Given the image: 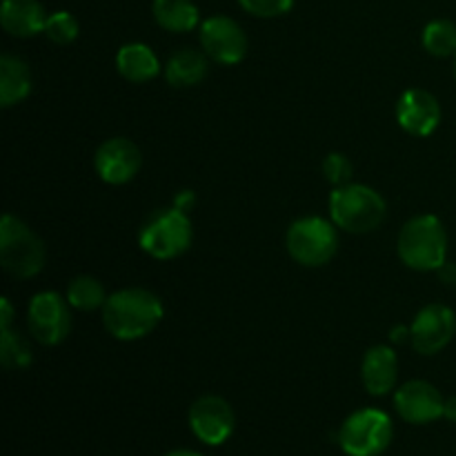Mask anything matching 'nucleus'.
I'll return each instance as SVG.
<instances>
[{"label": "nucleus", "mask_w": 456, "mask_h": 456, "mask_svg": "<svg viewBox=\"0 0 456 456\" xmlns=\"http://www.w3.org/2000/svg\"><path fill=\"white\" fill-rule=\"evenodd\" d=\"M163 303L154 292L142 288L118 289L102 305V323L118 341H138L154 332L163 321Z\"/></svg>", "instance_id": "1"}, {"label": "nucleus", "mask_w": 456, "mask_h": 456, "mask_svg": "<svg viewBox=\"0 0 456 456\" xmlns=\"http://www.w3.org/2000/svg\"><path fill=\"white\" fill-rule=\"evenodd\" d=\"M401 261L417 272H436L448 261V234L432 214L414 216L401 227L396 240Z\"/></svg>", "instance_id": "2"}, {"label": "nucleus", "mask_w": 456, "mask_h": 456, "mask_svg": "<svg viewBox=\"0 0 456 456\" xmlns=\"http://www.w3.org/2000/svg\"><path fill=\"white\" fill-rule=\"evenodd\" d=\"M330 216L338 230L368 234L386 218V200L372 187L347 183L343 187H334L330 196Z\"/></svg>", "instance_id": "3"}, {"label": "nucleus", "mask_w": 456, "mask_h": 456, "mask_svg": "<svg viewBox=\"0 0 456 456\" xmlns=\"http://www.w3.org/2000/svg\"><path fill=\"white\" fill-rule=\"evenodd\" d=\"M191 239H194V230H191L190 216L176 205L150 214L138 234L141 248L159 261H172V258L185 254L190 249Z\"/></svg>", "instance_id": "4"}, {"label": "nucleus", "mask_w": 456, "mask_h": 456, "mask_svg": "<svg viewBox=\"0 0 456 456\" xmlns=\"http://www.w3.org/2000/svg\"><path fill=\"white\" fill-rule=\"evenodd\" d=\"M0 263L13 279H31L45 265V245L20 218L4 214L0 223Z\"/></svg>", "instance_id": "5"}, {"label": "nucleus", "mask_w": 456, "mask_h": 456, "mask_svg": "<svg viewBox=\"0 0 456 456\" xmlns=\"http://www.w3.org/2000/svg\"><path fill=\"white\" fill-rule=\"evenodd\" d=\"M285 243L294 261L305 267H321L332 261L338 249L337 225L321 216L298 218L289 225Z\"/></svg>", "instance_id": "6"}, {"label": "nucleus", "mask_w": 456, "mask_h": 456, "mask_svg": "<svg viewBox=\"0 0 456 456\" xmlns=\"http://www.w3.org/2000/svg\"><path fill=\"white\" fill-rule=\"evenodd\" d=\"M392 435L390 417L381 410L365 408L346 419L338 430V444L350 456H379L392 444Z\"/></svg>", "instance_id": "7"}, {"label": "nucleus", "mask_w": 456, "mask_h": 456, "mask_svg": "<svg viewBox=\"0 0 456 456\" xmlns=\"http://www.w3.org/2000/svg\"><path fill=\"white\" fill-rule=\"evenodd\" d=\"M31 337L43 346H58L71 330L69 301L56 292H40L31 298L27 310Z\"/></svg>", "instance_id": "8"}, {"label": "nucleus", "mask_w": 456, "mask_h": 456, "mask_svg": "<svg viewBox=\"0 0 456 456\" xmlns=\"http://www.w3.org/2000/svg\"><path fill=\"white\" fill-rule=\"evenodd\" d=\"M200 47L218 65H239L248 53V36L232 18L212 16L200 25Z\"/></svg>", "instance_id": "9"}, {"label": "nucleus", "mask_w": 456, "mask_h": 456, "mask_svg": "<svg viewBox=\"0 0 456 456\" xmlns=\"http://www.w3.org/2000/svg\"><path fill=\"white\" fill-rule=\"evenodd\" d=\"M234 410L223 396H200L190 408V428L205 445H221L234 432Z\"/></svg>", "instance_id": "10"}, {"label": "nucleus", "mask_w": 456, "mask_h": 456, "mask_svg": "<svg viewBox=\"0 0 456 456\" xmlns=\"http://www.w3.org/2000/svg\"><path fill=\"white\" fill-rule=\"evenodd\" d=\"M410 332H412V343L414 350L419 354H439L445 346L454 338L456 332V316L450 307L439 305H428L423 307L417 314V319L410 325Z\"/></svg>", "instance_id": "11"}, {"label": "nucleus", "mask_w": 456, "mask_h": 456, "mask_svg": "<svg viewBox=\"0 0 456 456\" xmlns=\"http://www.w3.org/2000/svg\"><path fill=\"white\" fill-rule=\"evenodd\" d=\"M142 154L129 138H110L94 156V167L107 185H125L141 172Z\"/></svg>", "instance_id": "12"}, {"label": "nucleus", "mask_w": 456, "mask_h": 456, "mask_svg": "<svg viewBox=\"0 0 456 456\" xmlns=\"http://www.w3.org/2000/svg\"><path fill=\"white\" fill-rule=\"evenodd\" d=\"M395 408L403 421L414 426H426L444 417L445 399L432 383L408 381L396 390Z\"/></svg>", "instance_id": "13"}, {"label": "nucleus", "mask_w": 456, "mask_h": 456, "mask_svg": "<svg viewBox=\"0 0 456 456\" xmlns=\"http://www.w3.org/2000/svg\"><path fill=\"white\" fill-rule=\"evenodd\" d=\"M396 120L410 136L426 138L441 123V105L435 94L426 89H408L396 102Z\"/></svg>", "instance_id": "14"}, {"label": "nucleus", "mask_w": 456, "mask_h": 456, "mask_svg": "<svg viewBox=\"0 0 456 456\" xmlns=\"http://www.w3.org/2000/svg\"><path fill=\"white\" fill-rule=\"evenodd\" d=\"M365 390L372 396L390 395L399 377V359L395 350L387 346H374L365 352L363 368H361Z\"/></svg>", "instance_id": "15"}, {"label": "nucleus", "mask_w": 456, "mask_h": 456, "mask_svg": "<svg viewBox=\"0 0 456 456\" xmlns=\"http://www.w3.org/2000/svg\"><path fill=\"white\" fill-rule=\"evenodd\" d=\"M0 25L7 34L18 38H31L43 34L47 25V13L38 0H3Z\"/></svg>", "instance_id": "16"}, {"label": "nucleus", "mask_w": 456, "mask_h": 456, "mask_svg": "<svg viewBox=\"0 0 456 456\" xmlns=\"http://www.w3.org/2000/svg\"><path fill=\"white\" fill-rule=\"evenodd\" d=\"M116 69L129 83H150L159 76L160 62L147 45L129 43L116 53Z\"/></svg>", "instance_id": "17"}, {"label": "nucleus", "mask_w": 456, "mask_h": 456, "mask_svg": "<svg viewBox=\"0 0 456 456\" xmlns=\"http://www.w3.org/2000/svg\"><path fill=\"white\" fill-rule=\"evenodd\" d=\"M31 92V69L22 58L4 53L0 58V105L12 107Z\"/></svg>", "instance_id": "18"}, {"label": "nucleus", "mask_w": 456, "mask_h": 456, "mask_svg": "<svg viewBox=\"0 0 456 456\" xmlns=\"http://www.w3.org/2000/svg\"><path fill=\"white\" fill-rule=\"evenodd\" d=\"M208 53L196 49H178L165 65V78L172 87H194L208 76Z\"/></svg>", "instance_id": "19"}, {"label": "nucleus", "mask_w": 456, "mask_h": 456, "mask_svg": "<svg viewBox=\"0 0 456 456\" xmlns=\"http://www.w3.org/2000/svg\"><path fill=\"white\" fill-rule=\"evenodd\" d=\"M151 12H154V20L174 34L191 31L199 25L200 18L194 0H154Z\"/></svg>", "instance_id": "20"}, {"label": "nucleus", "mask_w": 456, "mask_h": 456, "mask_svg": "<svg viewBox=\"0 0 456 456\" xmlns=\"http://www.w3.org/2000/svg\"><path fill=\"white\" fill-rule=\"evenodd\" d=\"M67 301L76 310L92 312L105 305L107 294L101 281L94 279V276H76L67 288Z\"/></svg>", "instance_id": "21"}, {"label": "nucleus", "mask_w": 456, "mask_h": 456, "mask_svg": "<svg viewBox=\"0 0 456 456\" xmlns=\"http://www.w3.org/2000/svg\"><path fill=\"white\" fill-rule=\"evenodd\" d=\"M423 47L436 58H448L456 53V25L452 20H432L423 29Z\"/></svg>", "instance_id": "22"}, {"label": "nucleus", "mask_w": 456, "mask_h": 456, "mask_svg": "<svg viewBox=\"0 0 456 456\" xmlns=\"http://www.w3.org/2000/svg\"><path fill=\"white\" fill-rule=\"evenodd\" d=\"M0 361L7 370H25L34 361L29 343L12 328L3 330V337H0Z\"/></svg>", "instance_id": "23"}, {"label": "nucleus", "mask_w": 456, "mask_h": 456, "mask_svg": "<svg viewBox=\"0 0 456 456\" xmlns=\"http://www.w3.org/2000/svg\"><path fill=\"white\" fill-rule=\"evenodd\" d=\"M45 36L56 45H69L78 38V20L69 12H56L47 16Z\"/></svg>", "instance_id": "24"}, {"label": "nucleus", "mask_w": 456, "mask_h": 456, "mask_svg": "<svg viewBox=\"0 0 456 456\" xmlns=\"http://www.w3.org/2000/svg\"><path fill=\"white\" fill-rule=\"evenodd\" d=\"M321 169H323V176L328 178V183H332L334 187L347 185L352 181V172H354L352 160L346 154H338V151L325 156Z\"/></svg>", "instance_id": "25"}, {"label": "nucleus", "mask_w": 456, "mask_h": 456, "mask_svg": "<svg viewBox=\"0 0 456 456\" xmlns=\"http://www.w3.org/2000/svg\"><path fill=\"white\" fill-rule=\"evenodd\" d=\"M240 7L256 18H276L294 7V0H239Z\"/></svg>", "instance_id": "26"}, {"label": "nucleus", "mask_w": 456, "mask_h": 456, "mask_svg": "<svg viewBox=\"0 0 456 456\" xmlns=\"http://www.w3.org/2000/svg\"><path fill=\"white\" fill-rule=\"evenodd\" d=\"M12 321H13V307L7 298L0 301V330H9L12 328Z\"/></svg>", "instance_id": "27"}, {"label": "nucleus", "mask_w": 456, "mask_h": 456, "mask_svg": "<svg viewBox=\"0 0 456 456\" xmlns=\"http://www.w3.org/2000/svg\"><path fill=\"white\" fill-rule=\"evenodd\" d=\"M390 338L392 343H405L412 338V332H410L408 325H396V328L390 330Z\"/></svg>", "instance_id": "28"}, {"label": "nucleus", "mask_w": 456, "mask_h": 456, "mask_svg": "<svg viewBox=\"0 0 456 456\" xmlns=\"http://www.w3.org/2000/svg\"><path fill=\"white\" fill-rule=\"evenodd\" d=\"M436 272H439V279L444 281V283H456V265H454V263L445 261L444 265H441Z\"/></svg>", "instance_id": "29"}, {"label": "nucleus", "mask_w": 456, "mask_h": 456, "mask_svg": "<svg viewBox=\"0 0 456 456\" xmlns=\"http://www.w3.org/2000/svg\"><path fill=\"white\" fill-rule=\"evenodd\" d=\"M194 194H191V191H181V194L176 196V208L178 209H183V212H187V209L191 208V205H194Z\"/></svg>", "instance_id": "30"}, {"label": "nucleus", "mask_w": 456, "mask_h": 456, "mask_svg": "<svg viewBox=\"0 0 456 456\" xmlns=\"http://www.w3.org/2000/svg\"><path fill=\"white\" fill-rule=\"evenodd\" d=\"M444 417H445V419H448V421H452V423H456V396H450V399H445Z\"/></svg>", "instance_id": "31"}, {"label": "nucleus", "mask_w": 456, "mask_h": 456, "mask_svg": "<svg viewBox=\"0 0 456 456\" xmlns=\"http://www.w3.org/2000/svg\"><path fill=\"white\" fill-rule=\"evenodd\" d=\"M167 456H200V454L190 452V450H178V452H172V454H167Z\"/></svg>", "instance_id": "32"}, {"label": "nucleus", "mask_w": 456, "mask_h": 456, "mask_svg": "<svg viewBox=\"0 0 456 456\" xmlns=\"http://www.w3.org/2000/svg\"><path fill=\"white\" fill-rule=\"evenodd\" d=\"M454 80H456V53H454Z\"/></svg>", "instance_id": "33"}]
</instances>
